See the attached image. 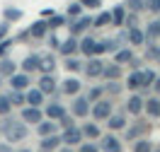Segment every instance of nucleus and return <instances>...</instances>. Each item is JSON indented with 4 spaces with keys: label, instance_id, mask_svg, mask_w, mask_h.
Returning a JSON list of instances; mask_svg holds the SVG:
<instances>
[{
    "label": "nucleus",
    "instance_id": "1",
    "mask_svg": "<svg viewBox=\"0 0 160 152\" xmlns=\"http://www.w3.org/2000/svg\"><path fill=\"white\" fill-rule=\"evenodd\" d=\"M148 133H150V123L136 121L133 126H129V128H126L124 138H126L129 142H136V140H141V138H148Z\"/></svg>",
    "mask_w": 160,
    "mask_h": 152
},
{
    "label": "nucleus",
    "instance_id": "2",
    "mask_svg": "<svg viewBox=\"0 0 160 152\" xmlns=\"http://www.w3.org/2000/svg\"><path fill=\"white\" fill-rule=\"evenodd\" d=\"M112 111H114V109H112L109 99H100V101H95V104H90V116L95 121H107Z\"/></svg>",
    "mask_w": 160,
    "mask_h": 152
},
{
    "label": "nucleus",
    "instance_id": "3",
    "mask_svg": "<svg viewBox=\"0 0 160 152\" xmlns=\"http://www.w3.org/2000/svg\"><path fill=\"white\" fill-rule=\"evenodd\" d=\"M58 135H61V142H63L66 147H78L80 142L85 140L78 126H70V128H63V131H61Z\"/></svg>",
    "mask_w": 160,
    "mask_h": 152
},
{
    "label": "nucleus",
    "instance_id": "4",
    "mask_svg": "<svg viewBox=\"0 0 160 152\" xmlns=\"http://www.w3.org/2000/svg\"><path fill=\"white\" fill-rule=\"evenodd\" d=\"M20 121L24 123V126H37L39 121H44V111H41L39 106H22Z\"/></svg>",
    "mask_w": 160,
    "mask_h": 152
},
{
    "label": "nucleus",
    "instance_id": "5",
    "mask_svg": "<svg viewBox=\"0 0 160 152\" xmlns=\"http://www.w3.org/2000/svg\"><path fill=\"white\" fill-rule=\"evenodd\" d=\"M70 116H73V118H88V116H90V101L85 99L82 94H78V97L73 99V104H70Z\"/></svg>",
    "mask_w": 160,
    "mask_h": 152
},
{
    "label": "nucleus",
    "instance_id": "6",
    "mask_svg": "<svg viewBox=\"0 0 160 152\" xmlns=\"http://www.w3.org/2000/svg\"><path fill=\"white\" fill-rule=\"evenodd\" d=\"M97 147H100V152H124V145H121V140L114 133L102 135V140L97 142Z\"/></svg>",
    "mask_w": 160,
    "mask_h": 152
},
{
    "label": "nucleus",
    "instance_id": "7",
    "mask_svg": "<svg viewBox=\"0 0 160 152\" xmlns=\"http://www.w3.org/2000/svg\"><path fill=\"white\" fill-rule=\"evenodd\" d=\"M27 135H29V128H27V126H24L22 121H17V123H15V126L10 128V133H5V142L15 145V142L27 140Z\"/></svg>",
    "mask_w": 160,
    "mask_h": 152
},
{
    "label": "nucleus",
    "instance_id": "8",
    "mask_svg": "<svg viewBox=\"0 0 160 152\" xmlns=\"http://www.w3.org/2000/svg\"><path fill=\"white\" fill-rule=\"evenodd\" d=\"M92 27V17H75V20L68 22V29H70V36H80L82 31H88Z\"/></svg>",
    "mask_w": 160,
    "mask_h": 152
},
{
    "label": "nucleus",
    "instance_id": "9",
    "mask_svg": "<svg viewBox=\"0 0 160 152\" xmlns=\"http://www.w3.org/2000/svg\"><path fill=\"white\" fill-rule=\"evenodd\" d=\"M66 106L58 104V101H51L49 106H46V111H44V118H49V121H61L63 116H66Z\"/></svg>",
    "mask_w": 160,
    "mask_h": 152
},
{
    "label": "nucleus",
    "instance_id": "10",
    "mask_svg": "<svg viewBox=\"0 0 160 152\" xmlns=\"http://www.w3.org/2000/svg\"><path fill=\"white\" fill-rule=\"evenodd\" d=\"M102 70H104V63L100 58H90V61L82 65V72L88 77H102Z\"/></svg>",
    "mask_w": 160,
    "mask_h": 152
},
{
    "label": "nucleus",
    "instance_id": "11",
    "mask_svg": "<svg viewBox=\"0 0 160 152\" xmlns=\"http://www.w3.org/2000/svg\"><path fill=\"white\" fill-rule=\"evenodd\" d=\"M61 145H63V142H61V135H58V133H53V135H46V138H41L39 150H44V152H56Z\"/></svg>",
    "mask_w": 160,
    "mask_h": 152
},
{
    "label": "nucleus",
    "instance_id": "12",
    "mask_svg": "<svg viewBox=\"0 0 160 152\" xmlns=\"http://www.w3.org/2000/svg\"><path fill=\"white\" fill-rule=\"evenodd\" d=\"M143 113H148L150 118H160V97L143 99Z\"/></svg>",
    "mask_w": 160,
    "mask_h": 152
},
{
    "label": "nucleus",
    "instance_id": "13",
    "mask_svg": "<svg viewBox=\"0 0 160 152\" xmlns=\"http://www.w3.org/2000/svg\"><path fill=\"white\" fill-rule=\"evenodd\" d=\"M107 128H109L112 133L117 131H124L126 128V113H109V118H107Z\"/></svg>",
    "mask_w": 160,
    "mask_h": 152
},
{
    "label": "nucleus",
    "instance_id": "14",
    "mask_svg": "<svg viewBox=\"0 0 160 152\" xmlns=\"http://www.w3.org/2000/svg\"><path fill=\"white\" fill-rule=\"evenodd\" d=\"M29 82H32L29 75H24V72H20V75H17V72H15V75L10 77V87H12L15 92H24V90H29Z\"/></svg>",
    "mask_w": 160,
    "mask_h": 152
},
{
    "label": "nucleus",
    "instance_id": "15",
    "mask_svg": "<svg viewBox=\"0 0 160 152\" xmlns=\"http://www.w3.org/2000/svg\"><path fill=\"white\" fill-rule=\"evenodd\" d=\"M126 113L131 116H141L143 113V97L141 94H131L129 101H126Z\"/></svg>",
    "mask_w": 160,
    "mask_h": 152
},
{
    "label": "nucleus",
    "instance_id": "16",
    "mask_svg": "<svg viewBox=\"0 0 160 152\" xmlns=\"http://www.w3.org/2000/svg\"><path fill=\"white\" fill-rule=\"evenodd\" d=\"M53 133H58V123L56 121L44 118V121L37 123V135H39V138H46V135H53Z\"/></svg>",
    "mask_w": 160,
    "mask_h": 152
},
{
    "label": "nucleus",
    "instance_id": "17",
    "mask_svg": "<svg viewBox=\"0 0 160 152\" xmlns=\"http://www.w3.org/2000/svg\"><path fill=\"white\" fill-rule=\"evenodd\" d=\"M39 61H41L39 53H29V56L22 61V72H24V75H32V72H37V70H39Z\"/></svg>",
    "mask_w": 160,
    "mask_h": 152
},
{
    "label": "nucleus",
    "instance_id": "18",
    "mask_svg": "<svg viewBox=\"0 0 160 152\" xmlns=\"http://www.w3.org/2000/svg\"><path fill=\"white\" fill-rule=\"evenodd\" d=\"M80 128V133H82V138H85V140H97V138H100V126H97V123L95 121H88V123H82V126H78Z\"/></svg>",
    "mask_w": 160,
    "mask_h": 152
},
{
    "label": "nucleus",
    "instance_id": "19",
    "mask_svg": "<svg viewBox=\"0 0 160 152\" xmlns=\"http://www.w3.org/2000/svg\"><path fill=\"white\" fill-rule=\"evenodd\" d=\"M44 104V94H41L37 87L34 90H24V106H39Z\"/></svg>",
    "mask_w": 160,
    "mask_h": 152
},
{
    "label": "nucleus",
    "instance_id": "20",
    "mask_svg": "<svg viewBox=\"0 0 160 152\" xmlns=\"http://www.w3.org/2000/svg\"><path fill=\"white\" fill-rule=\"evenodd\" d=\"M80 80H75V77H68V80H63V85H61V94H68V97H78L80 94Z\"/></svg>",
    "mask_w": 160,
    "mask_h": 152
},
{
    "label": "nucleus",
    "instance_id": "21",
    "mask_svg": "<svg viewBox=\"0 0 160 152\" xmlns=\"http://www.w3.org/2000/svg\"><path fill=\"white\" fill-rule=\"evenodd\" d=\"M58 51H61V56H66V58L75 56V53H78V36H68V39L58 46Z\"/></svg>",
    "mask_w": 160,
    "mask_h": 152
},
{
    "label": "nucleus",
    "instance_id": "22",
    "mask_svg": "<svg viewBox=\"0 0 160 152\" xmlns=\"http://www.w3.org/2000/svg\"><path fill=\"white\" fill-rule=\"evenodd\" d=\"M37 90H39L44 97H46V94H53V92H56V77H53V75H41Z\"/></svg>",
    "mask_w": 160,
    "mask_h": 152
},
{
    "label": "nucleus",
    "instance_id": "23",
    "mask_svg": "<svg viewBox=\"0 0 160 152\" xmlns=\"http://www.w3.org/2000/svg\"><path fill=\"white\" fill-rule=\"evenodd\" d=\"M27 34H32V39H44V36L49 34V24H46V20H37V22L29 27V31H27Z\"/></svg>",
    "mask_w": 160,
    "mask_h": 152
},
{
    "label": "nucleus",
    "instance_id": "24",
    "mask_svg": "<svg viewBox=\"0 0 160 152\" xmlns=\"http://www.w3.org/2000/svg\"><path fill=\"white\" fill-rule=\"evenodd\" d=\"M17 72V63L12 58H0V77H12Z\"/></svg>",
    "mask_w": 160,
    "mask_h": 152
},
{
    "label": "nucleus",
    "instance_id": "25",
    "mask_svg": "<svg viewBox=\"0 0 160 152\" xmlns=\"http://www.w3.org/2000/svg\"><path fill=\"white\" fill-rule=\"evenodd\" d=\"M95 44H97L95 36H82V41H78V51L82 56H92L95 53Z\"/></svg>",
    "mask_w": 160,
    "mask_h": 152
},
{
    "label": "nucleus",
    "instance_id": "26",
    "mask_svg": "<svg viewBox=\"0 0 160 152\" xmlns=\"http://www.w3.org/2000/svg\"><path fill=\"white\" fill-rule=\"evenodd\" d=\"M53 70H56V58L53 56H41L39 61V72H44V75H53Z\"/></svg>",
    "mask_w": 160,
    "mask_h": 152
},
{
    "label": "nucleus",
    "instance_id": "27",
    "mask_svg": "<svg viewBox=\"0 0 160 152\" xmlns=\"http://www.w3.org/2000/svg\"><path fill=\"white\" fill-rule=\"evenodd\" d=\"M124 36L129 39L131 46H143V44H146V36H143V31H141L138 27H131L129 34H124Z\"/></svg>",
    "mask_w": 160,
    "mask_h": 152
},
{
    "label": "nucleus",
    "instance_id": "28",
    "mask_svg": "<svg viewBox=\"0 0 160 152\" xmlns=\"http://www.w3.org/2000/svg\"><path fill=\"white\" fill-rule=\"evenodd\" d=\"M102 77H107V80H119V77H121V65H117V63H109V65H104V70H102Z\"/></svg>",
    "mask_w": 160,
    "mask_h": 152
},
{
    "label": "nucleus",
    "instance_id": "29",
    "mask_svg": "<svg viewBox=\"0 0 160 152\" xmlns=\"http://www.w3.org/2000/svg\"><path fill=\"white\" fill-rule=\"evenodd\" d=\"M109 17H112V24L121 27V24H124V20H126V7H124V5H117V7L109 12Z\"/></svg>",
    "mask_w": 160,
    "mask_h": 152
},
{
    "label": "nucleus",
    "instance_id": "30",
    "mask_svg": "<svg viewBox=\"0 0 160 152\" xmlns=\"http://www.w3.org/2000/svg\"><path fill=\"white\" fill-rule=\"evenodd\" d=\"M155 77H158V72H155V70H141V90H148V87H153Z\"/></svg>",
    "mask_w": 160,
    "mask_h": 152
},
{
    "label": "nucleus",
    "instance_id": "31",
    "mask_svg": "<svg viewBox=\"0 0 160 152\" xmlns=\"http://www.w3.org/2000/svg\"><path fill=\"white\" fill-rule=\"evenodd\" d=\"M131 61H133V51L131 48H119L117 56H114V63H117V65H124V63H131Z\"/></svg>",
    "mask_w": 160,
    "mask_h": 152
},
{
    "label": "nucleus",
    "instance_id": "32",
    "mask_svg": "<svg viewBox=\"0 0 160 152\" xmlns=\"http://www.w3.org/2000/svg\"><path fill=\"white\" fill-rule=\"evenodd\" d=\"M126 87H129V90H141V70L129 72V77H126Z\"/></svg>",
    "mask_w": 160,
    "mask_h": 152
},
{
    "label": "nucleus",
    "instance_id": "33",
    "mask_svg": "<svg viewBox=\"0 0 160 152\" xmlns=\"http://www.w3.org/2000/svg\"><path fill=\"white\" fill-rule=\"evenodd\" d=\"M131 152H153V142L148 138H141V140L133 142V150Z\"/></svg>",
    "mask_w": 160,
    "mask_h": 152
},
{
    "label": "nucleus",
    "instance_id": "34",
    "mask_svg": "<svg viewBox=\"0 0 160 152\" xmlns=\"http://www.w3.org/2000/svg\"><path fill=\"white\" fill-rule=\"evenodd\" d=\"M107 24H112L109 12H100L97 17H92V27H107Z\"/></svg>",
    "mask_w": 160,
    "mask_h": 152
},
{
    "label": "nucleus",
    "instance_id": "35",
    "mask_svg": "<svg viewBox=\"0 0 160 152\" xmlns=\"http://www.w3.org/2000/svg\"><path fill=\"white\" fill-rule=\"evenodd\" d=\"M12 113V104L8 99V94H0V116H10Z\"/></svg>",
    "mask_w": 160,
    "mask_h": 152
},
{
    "label": "nucleus",
    "instance_id": "36",
    "mask_svg": "<svg viewBox=\"0 0 160 152\" xmlns=\"http://www.w3.org/2000/svg\"><path fill=\"white\" fill-rule=\"evenodd\" d=\"M80 15H82V5H80V2H70L68 10H66V17L75 20V17H80Z\"/></svg>",
    "mask_w": 160,
    "mask_h": 152
},
{
    "label": "nucleus",
    "instance_id": "37",
    "mask_svg": "<svg viewBox=\"0 0 160 152\" xmlns=\"http://www.w3.org/2000/svg\"><path fill=\"white\" fill-rule=\"evenodd\" d=\"M8 99H10L12 106H24V92H15L12 90L10 94H8Z\"/></svg>",
    "mask_w": 160,
    "mask_h": 152
},
{
    "label": "nucleus",
    "instance_id": "38",
    "mask_svg": "<svg viewBox=\"0 0 160 152\" xmlns=\"http://www.w3.org/2000/svg\"><path fill=\"white\" fill-rule=\"evenodd\" d=\"M66 17H63V15H51V20L46 22V24H49V29H58V27H63V24H66Z\"/></svg>",
    "mask_w": 160,
    "mask_h": 152
},
{
    "label": "nucleus",
    "instance_id": "39",
    "mask_svg": "<svg viewBox=\"0 0 160 152\" xmlns=\"http://www.w3.org/2000/svg\"><path fill=\"white\" fill-rule=\"evenodd\" d=\"M78 152H100V147H97V142H92V140H82L78 145Z\"/></svg>",
    "mask_w": 160,
    "mask_h": 152
},
{
    "label": "nucleus",
    "instance_id": "40",
    "mask_svg": "<svg viewBox=\"0 0 160 152\" xmlns=\"http://www.w3.org/2000/svg\"><path fill=\"white\" fill-rule=\"evenodd\" d=\"M102 94H104V90H102V87H92V90L88 92V97H85V99L90 101V104H95V101L102 99Z\"/></svg>",
    "mask_w": 160,
    "mask_h": 152
},
{
    "label": "nucleus",
    "instance_id": "41",
    "mask_svg": "<svg viewBox=\"0 0 160 152\" xmlns=\"http://www.w3.org/2000/svg\"><path fill=\"white\" fill-rule=\"evenodd\" d=\"M66 70H68V72H78V70H82V65H80L78 58L70 56V58H66Z\"/></svg>",
    "mask_w": 160,
    "mask_h": 152
},
{
    "label": "nucleus",
    "instance_id": "42",
    "mask_svg": "<svg viewBox=\"0 0 160 152\" xmlns=\"http://www.w3.org/2000/svg\"><path fill=\"white\" fill-rule=\"evenodd\" d=\"M126 7H129L133 15H136V12H143V10H146V7H143V0H126Z\"/></svg>",
    "mask_w": 160,
    "mask_h": 152
},
{
    "label": "nucleus",
    "instance_id": "43",
    "mask_svg": "<svg viewBox=\"0 0 160 152\" xmlns=\"http://www.w3.org/2000/svg\"><path fill=\"white\" fill-rule=\"evenodd\" d=\"M102 90L107 92V94H119V92H121V85L117 80H109V85H107V87H102Z\"/></svg>",
    "mask_w": 160,
    "mask_h": 152
},
{
    "label": "nucleus",
    "instance_id": "44",
    "mask_svg": "<svg viewBox=\"0 0 160 152\" xmlns=\"http://www.w3.org/2000/svg\"><path fill=\"white\" fill-rule=\"evenodd\" d=\"M12 48V39H2L0 41V58H8V51Z\"/></svg>",
    "mask_w": 160,
    "mask_h": 152
},
{
    "label": "nucleus",
    "instance_id": "45",
    "mask_svg": "<svg viewBox=\"0 0 160 152\" xmlns=\"http://www.w3.org/2000/svg\"><path fill=\"white\" fill-rule=\"evenodd\" d=\"M15 123H17L15 118H10V116H2V123H0V131H2V133H10V128L15 126Z\"/></svg>",
    "mask_w": 160,
    "mask_h": 152
},
{
    "label": "nucleus",
    "instance_id": "46",
    "mask_svg": "<svg viewBox=\"0 0 160 152\" xmlns=\"http://www.w3.org/2000/svg\"><path fill=\"white\" fill-rule=\"evenodd\" d=\"M56 123H58V131H61V128H70V126H75L73 116H68V113H66V116H63L61 121H56Z\"/></svg>",
    "mask_w": 160,
    "mask_h": 152
},
{
    "label": "nucleus",
    "instance_id": "47",
    "mask_svg": "<svg viewBox=\"0 0 160 152\" xmlns=\"http://www.w3.org/2000/svg\"><path fill=\"white\" fill-rule=\"evenodd\" d=\"M5 17H8V20H20L22 10H17V7H15V10H5Z\"/></svg>",
    "mask_w": 160,
    "mask_h": 152
},
{
    "label": "nucleus",
    "instance_id": "48",
    "mask_svg": "<svg viewBox=\"0 0 160 152\" xmlns=\"http://www.w3.org/2000/svg\"><path fill=\"white\" fill-rule=\"evenodd\" d=\"M78 2L82 5V7H90V10H92V7H100L102 0H78Z\"/></svg>",
    "mask_w": 160,
    "mask_h": 152
},
{
    "label": "nucleus",
    "instance_id": "49",
    "mask_svg": "<svg viewBox=\"0 0 160 152\" xmlns=\"http://www.w3.org/2000/svg\"><path fill=\"white\" fill-rule=\"evenodd\" d=\"M124 24H126V27H136V15H133V12H126V20H124Z\"/></svg>",
    "mask_w": 160,
    "mask_h": 152
},
{
    "label": "nucleus",
    "instance_id": "50",
    "mask_svg": "<svg viewBox=\"0 0 160 152\" xmlns=\"http://www.w3.org/2000/svg\"><path fill=\"white\" fill-rule=\"evenodd\" d=\"M0 152H15L10 142H0Z\"/></svg>",
    "mask_w": 160,
    "mask_h": 152
},
{
    "label": "nucleus",
    "instance_id": "51",
    "mask_svg": "<svg viewBox=\"0 0 160 152\" xmlns=\"http://www.w3.org/2000/svg\"><path fill=\"white\" fill-rule=\"evenodd\" d=\"M49 46H51V48H58V46H61V41L56 39V36H49Z\"/></svg>",
    "mask_w": 160,
    "mask_h": 152
},
{
    "label": "nucleus",
    "instance_id": "52",
    "mask_svg": "<svg viewBox=\"0 0 160 152\" xmlns=\"http://www.w3.org/2000/svg\"><path fill=\"white\" fill-rule=\"evenodd\" d=\"M153 90H155V94H160V75L155 77V82H153Z\"/></svg>",
    "mask_w": 160,
    "mask_h": 152
},
{
    "label": "nucleus",
    "instance_id": "53",
    "mask_svg": "<svg viewBox=\"0 0 160 152\" xmlns=\"http://www.w3.org/2000/svg\"><path fill=\"white\" fill-rule=\"evenodd\" d=\"M5 34H8V24H0V41L5 39Z\"/></svg>",
    "mask_w": 160,
    "mask_h": 152
},
{
    "label": "nucleus",
    "instance_id": "54",
    "mask_svg": "<svg viewBox=\"0 0 160 152\" xmlns=\"http://www.w3.org/2000/svg\"><path fill=\"white\" fill-rule=\"evenodd\" d=\"M56 152H73V147H66V145H61V147H58Z\"/></svg>",
    "mask_w": 160,
    "mask_h": 152
},
{
    "label": "nucleus",
    "instance_id": "55",
    "mask_svg": "<svg viewBox=\"0 0 160 152\" xmlns=\"http://www.w3.org/2000/svg\"><path fill=\"white\" fill-rule=\"evenodd\" d=\"M155 61H160V46L155 48Z\"/></svg>",
    "mask_w": 160,
    "mask_h": 152
},
{
    "label": "nucleus",
    "instance_id": "56",
    "mask_svg": "<svg viewBox=\"0 0 160 152\" xmlns=\"http://www.w3.org/2000/svg\"><path fill=\"white\" fill-rule=\"evenodd\" d=\"M153 152H160V145H153Z\"/></svg>",
    "mask_w": 160,
    "mask_h": 152
},
{
    "label": "nucleus",
    "instance_id": "57",
    "mask_svg": "<svg viewBox=\"0 0 160 152\" xmlns=\"http://www.w3.org/2000/svg\"><path fill=\"white\" fill-rule=\"evenodd\" d=\"M15 152H32V150H27V147H22V150H15Z\"/></svg>",
    "mask_w": 160,
    "mask_h": 152
},
{
    "label": "nucleus",
    "instance_id": "58",
    "mask_svg": "<svg viewBox=\"0 0 160 152\" xmlns=\"http://www.w3.org/2000/svg\"><path fill=\"white\" fill-rule=\"evenodd\" d=\"M158 15H160V12H158ZM155 22H158V31H160V17H158V20H155Z\"/></svg>",
    "mask_w": 160,
    "mask_h": 152
},
{
    "label": "nucleus",
    "instance_id": "59",
    "mask_svg": "<svg viewBox=\"0 0 160 152\" xmlns=\"http://www.w3.org/2000/svg\"><path fill=\"white\" fill-rule=\"evenodd\" d=\"M0 82H2V77H0Z\"/></svg>",
    "mask_w": 160,
    "mask_h": 152
},
{
    "label": "nucleus",
    "instance_id": "60",
    "mask_svg": "<svg viewBox=\"0 0 160 152\" xmlns=\"http://www.w3.org/2000/svg\"><path fill=\"white\" fill-rule=\"evenodd\" d=\"M39 152H44V150H39Z\"/></svg>",
    "mask_w": 160,
    "mask_h": 152
}]
</instances>
